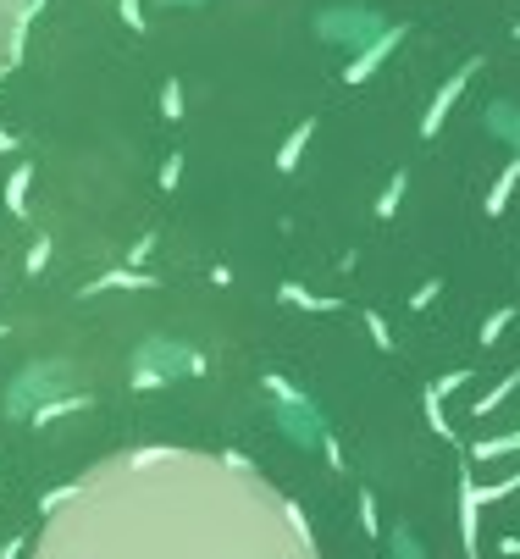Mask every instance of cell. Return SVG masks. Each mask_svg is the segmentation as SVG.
<instances>
[{"label": "cell", "instance_id": "cb8c5ba5", "mask_svg": "<svg viewBox=\"0 0 520 559\" xmlns=\"http://www.w3.org/2000/svg\"><path fill=\"white\" fill-rule=\"evenodd\" d=\"M498 554H520V537H504V543H498Z\"/></svg>", "mask_w": 520, "mask_h": 559}, {"label": "cell", "instance_id": "8fae6325", "mask_svg": "<svg viewBox=\"0 0 520 559\" xmlns=\"http://www.w3.org/2000/svg\"><path fill=\"white\" fill-rule=\"evenodd\" d=\"M520 183V161H509L504 172H498V183H493V194H487V216H498L504 211V200H509V189Z\"/></svg>", "mask_w": 520, "mask_h": 559}, {"label": "cell", "instance_id": "3957f363", "mask_svg": "<svg viewBox=\"0 0 520 559\" xmlns=\"http://www.w3.org/2000/svg\"><path fill=\"white\" fill-rule=\"evenodd\" d=\"M404 34H410V28H404V23H393V28H382V34L371 39L366 50H355V61H349V67H343V84H366L371 72H377L382 61H388L393 50L404 45Z\"/></svg>", "mask_w": 520, "mask_h": 559}, {"label": "cell", "instance_id": "ffe728a7", "mask_svg": "<svg viewBox=\"0 0 520 559\" xmlns=\"http://www.w3.org/2000/svg\"><path fill=\"white\" fill-rule=\"evenodd\" d=\"M122 23H128L133 34H144V12H139V0H122Z\"/></svg>", "mask_w": 520, "mask_h": 559}, {"label": "cell", "instance_id": "e0dca14e", "mask_svg": "<svg viewBox=\"0 0 520 559\" xmlns=\"http://www.w3.org/2000/svg\"><path fill=\"white\" fill-rule=\"evenodd\" d=\"M465 382H471V371H449V377H438V382H432V388H426V393H438V399H443V393H454V388H465Z\"/></svg>", "mask_w": 520, "mask_h": 559}, {"label": "cell", "instance_id": "4fadbf2b", "mask_svg": "<svg viewBox=\"0 0 520 559\" xmlns=\"http://www.w3.org/2000/svg\"><path fill=\"white\" fill-rule=\"evenodd\" d=\"M283 299H288V305H299V310H343V305H338V299H321V294H305V288H299V283H288V288H283Z\"/></svg>", "mask_w": 520, "mask_h": 559}, {"label": "cell", "instance_id": "484cf974", "mask_svg": "<svg viewBox=\"0 0 520 559\" xmlns=\"http://www.w3.org/2000/svg\"><path fill=\"white\" fill-rule=\"evenodd\" d=\"M515 39H520V28H515Z\"/></svg>", "mask_w": 520, "mask_h": 559}, {"label": "cell", "instance_id": "603a6c76", "mask_svg": "<svg viewBox=\"0 0 520 559\" xmlns=\"http://www.w3.org/2000/svg\"><path fill=\"white\" fill-rule=\"evenodd\" d=\"M45 261H50V244H34V255H28V272H39Z\"/></svg>", "mask_w": 520, "mask_h": 559}, {"label": "cell", "instance_id": "9c48e42d", "mask_svg": "<svg viewBox=\"0 0 520 559\" xmlns=\"http://www.w3.org/2000/svg\"><path fill=\"white\" fill-rule=\"evenodd\" d=\"M28 183H34V167L23 161V167L12 172V183H6V211H12V216L28 211Z\"/></svg>", "mask_w": 520, "mask_h": 559}, {"label": "cell", "instance_id": "ba28073f", "mask_svg": "<svg viewBox=\"0 0 520 559\" xmlns=\"http://www.w3.org/2000/svg\"><path fill=\"white\" fill-rule=\"evenodd\" d=\"M515 449H520V427L515 432H498V438L471 443V460H504V454H515Z\"/></svg>", "mask_w": 520, "mask_h": 559}, {"label": "cell", "instance_id": "6da1fadb", "mask_svg": "<svg viewBox=\"0 0 520 559\" xmlns=\"http://www.w3.org/2000/svg\"><path fill=\"white\" fill-rule=\"evenodd\" d=\"M34 559H321V548L299 504L249 460L144 443L50 504Z\"/></svg>", "mask_w": 520, "mask_h": 559}, {"label": "cell", "instance_id": "8992f818", "mask_svg": "<svg viewBox=\"0 0 520 559\" xmlns=\"http://www.w3.org/2000/svg\"><path fill=\"white\" fill-rule=\"evenodd\" d=\"M310 139H316V117H305V122H299V128L283 139V150H277V172H294V167H299V155H305V144H310Z\"/></svg>", "mask_w": 520, "mask_h": 559}, {"label": "cell", "instance_id": "5b68a950", "mask_svg": "<svg viewBox=\"0 0 520 559\" xmlns=\"http://www.w3.org/2000/svg\"><path fill=\"white\" fill-rule=\"evenodd\" d=\"M476 515H482V493H476V476H460V537H465V554L476 559Z\"/></svg>", "mask_w": 520, "mask_h": 559}, {"label": "cell", "instance_id": "52a82bcc", "mask_svg": "<svg viewBox=\"0 0 520 559\" xmlns=\"http://www.w3.org/2000/svg\"><path fill=\"white\" fill-rule=\"evenodd\" d=\"M111 288H155V277L150 272H106V277H95V283L83 288V294H111Z\"/></svg>", "mask_w": 520, "mask_h": 559}, {"label": "cell", "instance_id": "277c9868", "mask_svg": "<svg viewBox=\"0 0 520 559\" xmlns=\"http://www.w3.org/2000/svg\"><path fill=\"white\" fill-rule=\"evenodd\" d=\"M476 67H482V61H465V67L454 72L449 84H443L438 95H432V106H426V117H421V139H438L443 117H449V111H454V100L465 95V84H471V72H476Z\"/></svg>", "mask_w": 520, "mask_h": 559}, {"label": "cell", "instance_id": "30bf717a", "mask_svg": "<svg viewBox=\"0 0 520 559\" xmlns=\"http://www.w3.org/2000/svg\"><path fill=\"white\" fill-rule=\"evenodd\" d=\"M515 388H520V371H509V377L498 382V388H487L482 399H476V405H471V416H493V410L504 405V399H509V393H515Z\"/></svg>", "mask_w": 520, "mask_h": 559}, {"label": "cell", "instance_id": "ac0fdd59", "mask_svg": "<svg viewBox=\"0 0 520 559\" xmlns=\"http://www.w3.org/2000/svg\"><path fill=\"white\" fill-rule=\"evenodd\" d=\"M360 526L377 537V499H371V493H360Z\"/></svg>", "mask_w": 520, "mask_h": 559}, {"label": "cell", "instance_id": "7402d4cb", "mask_svg": "<svg viewBox=\"0 0 520 559\" xmlns=\"http://www.w3.org/2000/svg\"><path fill=\"white\" fill-rule=\"evenodd\" d=\"M432 299H438V283H421V294H410V305H415V310H426Z\"/></svg>", "mask_w": 520, "mask_h": 559}, {"label": "cell", "instance_id": "7c38bea8", "mask_svg": "<svg viewBox=\"0 0 520 559\" xmlns=\"http://www.w3.org/2000/svg\"><path fill=\"white\" fill-rule=\"evenodd\" d=\"M404 183H410V172H393V178H388V189H382V200H377V216H382V222H388V216L393 211H399V200H404Z\"/></svg>", "mask_w": 520, "mask_h": 559}, {"label": "cell", "instance_id": "2e32d148", "mask_svg": "<svg viewBox=\"0 0 520 559\" xmlns=\"http://www.w3.org/2000/svg\"><path fill=\"white\" fill-rule=\"evenodd\" d=\"M515 488H520V471L504 476V482H493V488H476V493H482V504H498V499H509Z\"/></svg>", "mask_w": 520, "mask_h": 559}, {"label": "cell", "instance_id": "d4e9b609", "mask_svg": "<svg viewBox=\"0 0 520 559\" xmlns=\"http://www.w3.org/2000/svg\"><path fill=\"white\" fill-rule=\"evenodd\" d=\"M0 150H12V133H6V128H0Z\"/></svg>", "mask_w": 520, "mask_h": 559}, {"label": "cell", "instance_id": "d6986e66", "mask_svg": "<svg viewBox=\"0 0 520 559\" xmlns=\"http://www.w3.org/2000/svg\"><path fill=\"white\" fill-rule=\"evenodd\" d=\"M366 327H371V338H377V349H393V338H388V327H382L377 310H366Z\"/></svg>", "mask_w": 520, "mask_h": 559}, {"label": "cell", "instance_id": "7a4b0ae2", "mask_svg": "<svg viewBox=\"0 0 520 559\" xmlns=\"http://www.w3.org/2000/svg\"><path fill=\"white\" fill-rule=\"evenodd\" d=\"M45 0H0V78L23 56V39H28V17L39 12Z\"/></svg>", "mask_w": 520, "mask_h": 559}, {"label": "cell", "instance_id": "9a60e30c", "mask_svg": "<svg viewBox=\"0 0 520 559\" xmlns=\"http://www.w3.org/2000/svg\"><path fill=\"white\" fill-rule=\"evenodd\" d=\"M509 322H515V305L493 310V316H487V322H482V344H487V349H493V344H498V333H504V327H509Z\"/></svg>", "mask_w": 520, "mask_h": 559}, {"label": "cell", "instance_id": "5bb4252c", "mask_svg": "<svg viewBox=\"0 0 520 559\" xmlns=\"http://www.w3.org/2000/svg\"><path fill=\"white\" fill-rule=\"evenodd\" d=\"M161 117L166 122L183 117V84H178V78H166V84H161Z\"/></svg>", "mask_w": 520, "mask_h": 559}, {"label": "cell", "instance_id": "44dd1931", "mask_svg": "<svg viewBox=\"0 0 520 559\" xmlns=\"http://www.w3.org/2000/svg\"><path fill=\"white\" fill-rule=\"evenodd\" d=\"M178 172H183V155H172V161L161 167V189H172V183H178Z\"/></svg>", "mask_w": 520, "mask_h": 559}]
</instances>
